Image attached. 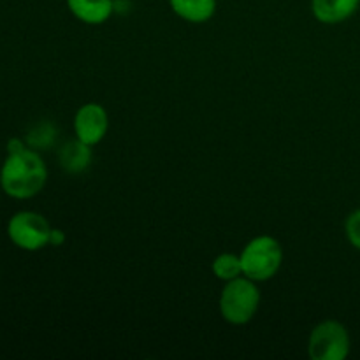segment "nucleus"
<instances>
[{
  "label": "nucleus",
  "instance_id": "4468645a",
  "mask_svg": "<svg viewBox=\"0 0 360 360\" xmlns=\"http://www.w3.org/2000/svg\"><path fill=\"white\" fill-rule=\"evenodd\" d=\"M65 243V234L62 229H51V236H49V245L62 246Z\"/></svg>",
  "mask_w": 360,
  "mask_h": 360
},
{
  "label": "nucleus",
  "instance_id": "0eeeda50",
  "mask_svg": "<svg viewBox=\"0 0 360 360\" xmlns=\"http://www.w3.org/2000/svg\"><path fill=\"white\" fill-rule=\"evenodd\" d=\"M360 0H311L313 16L326 25H338L357 13Z\"/></svg>",
  "mask_w": 360,
  "mask_h": 360
},
{
  "label": "nucleus",
  "instance_id": "20e7f679",
  "mask_svg": "<svg viewBox=\"0 0 360 360\" xmlns=\"http://www.w3.org/2000/svg\"><path fill=\"white\" fill-rule=\"evenodd\" d=\"M350 348L348 329L338 320H326L309 334L308 355L313 360H345L350 355Z\"/></svg>",
  "mask_w": 360,
  "mask_h": 360
},
{
  "label": "nucleus",
  "instance_id": "f8f14e48",
  "mask_svg": "<svg viewBox=\"0 0 360 360\" xmlns=\"http://www.w3.org/2000/svg\"><path fill=\"white\" fill-rule=\"evenodd\" d=\"M56 137V129L51 123H41V125L35 127L34 130H30L28 134V144L32 148H48L51 146V143Z\"/></svg>",
  "mask_w": 360,
  "mask_h": 360
},
{
  "label": "nucleus",
  "instance_id": "2eb2a0df",
  "mask_svg": "<svg viewBox=\"0 0 360 360\" xmlns=\"http://www.w3.org/2000/svg\"><path fill=\"white\" fill-rule=\"evenodd\" d=\"M25 143L21 139H16V137H14V139H9V143H7V153H16V151H21V150H25Z\"/></svg>",
  "mask_w": 360,
  "mask_h": 360
},
{
  "label": "nucleus",
  "instance_id": "39448f33",
  "mask_svg": "<svg viewBox=\"0 0 360 360\" xmlns=\"http://www.w3.org/2000/svg\"><path fill=\"white\" fill-rule=\"evenodd\" d=\"M7 236L18 248L25 252H39L49 245L51 227L42 214L34 211H20L7 224Z\"/></svg>",
  "mask_w": 360,
  "mask_h": 360
},
{
  "label": "nucleus",
  "instance_id": "9b49d317",
  "mask_svg": "<svg viewBox=\"0 0 360 360\" xmlns=\"http://www.w3.org/2000/svg\"><path fill=\"white\" fill-rule=\"evenodd\" d=\"M213 269L214 276L221 281H231L236 280V278L243 276V264H241V257L234 255V253H221L218 255L217 259L213 260Z\"/></svg>",
  "mask_w": 360,
  "mask_h": 360
},
{
  "label": "nucleus",
  "instance_id": "f257e3e1",
  "mask_svg": "<svg viewBox=\"0 0 360 360\" xmlns=\"http://www.w3.org/2000/svg\"><path fill=\"white\" fill-rule=\"evenodd\" d=\"M48 181V169L35 150L7 153L0 169V186L6 195L18 200H27L39 195Z\"/></svg>",
  "mask_w": 360,
  "mask_h": 360
},
{
  "label": "nucleus",
  "instance_id": "9d476101",
  "mask_svg": "<svg viewBox=\"0 0 360 360\" xmlns=\"http://www.w3.org/2000/svg\"><path fill=\"white\" fill-rule=\"evenodd\" d=\"M171 9L188 23H206L217 13V0H169Z\"/></svg>",
  "mask_w": 360,
  "mask_h": 360
},
{
  "label": "nucleus",
  "instance_id": "ddd939ff",
  "mask_svg": "<svg viewBox=\"0 0 360 360\" xmlns=\"http://www.w3.org/2000/svg\"><path fill=\"white\" fill-rule=\"evenodd\" d=\"M345 234L350 245L360 252V210L354 211L345 221Z\"/></svg>",
  "mask_w": 360,
  "mask_h": 360
},
{
  "label": "nucleus",
  "instance_id": "423d86ee",
  "mask_svg": "<svg viewBox=\"0 0 360 360\" xmlns=\"http://www.w3.org/2000/svg\"><path fill=\"white\" fill-rule=\"evenodd\" d=\"M109 130L108 111L97 102L83 104L74 116V132L88 146H95L105 137Z\"/></svg>",
  "mask_w": 360,
  "mask_h": 360
},
{
  "label": "nucleus",
  "instance_id": "f03ea898",
  "mask_svg": "<svg viewBox=\"0 0 360 360\" xmlns=\"http://www.w3.org/2000/svg\"><path fill=\"white\" fill-rule=\"evenodd\" d=\"M260 306V290L257 281L245 274L227 281L220 295V313L231 326H246L252 322Z\"/></svg>",
  "mask_w": 360,
  "mask_h": 360
},
{
  "label": "nucleus",
  "instance_id": "6e6552de",
  "mask_svg": "<svg viewBox=\"0 0 360 360\" xmlns=\"http://www.w3.org/2000/svg\"><path fill=\"white\" fill-rule=\"evenodd\" d=\"M76 20L86 25H102L115 13V0H67Z\"/></svg>",
  "mask_w": 360,
  "mask_h": 360
},
{
  "label": "nucleus",
  "instance_id": "7ed1b4c3",
  "mask_svg": "<svg viewBox=\"0 0 360 360\" xmlns=\"http://www.w3.org/2000/svg\"><path fill=\"white\" fill-rule=\"evenodd\" d=\"M243 274L253 281H267L280 271L283 262V248L271 236L252 239L241 252Z\"/></svg>",
  "mask_w": 360,
  "mask_h": 360
},
{
  "label": "nucleus",
  "instance_id": "1a4fd4ad",
  "mask_svg": "<svg viewBox=\"0 0 360 360\" xmlns=\"http://www.w3.org/2000/svg\"><path fill=\"white\" fill-rule=\"evenodd\" d=\"M91 146L84 144L76 137L74 141H69L62 146L58 151V162L60 167L67 172V174H79L84 172L91 164Z\"/></svg>",
  "mask_w": 360,
  "mask_h": 360
}]
</instances>
